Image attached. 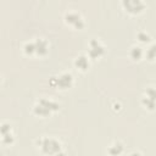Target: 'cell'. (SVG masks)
I'll return each instance as SVG.
<instances>
[{
  "label": "cell",
  "mask_w": 156,
  "mask_h": 156,
  "mask_svg": "<svg viewBox=\"0 0 156 156\" xmlns=\"http://www.w3.org/2000/svg\"><path fill=\"white\" fill-rule=\"evenodd\" d=\"M60 107V105L51 100V99H46V98H41L37 101V104L33 106V113L40 117H46L50 116L52 112L57 111Z\"/></svg>",
  "instance_id": "6da1fadb"
},
{
  "label": "cell",
  "mask_w": 156,
  "mask_h": 156,
  "mask_svg": "<svg viewBox=\"0 0 156 156\" xmlns=\"http://www.w3.org/2000/svg\"><path fill=\"white\" fill-rule=\"evenodd\" d=\"M37 143H38V146H39L41 154H44V155L55 156L56 154H58L61 151V144L54 138L43 136Z\"/></svg>",
  "instance_id": "7a4b0ae2"
},
{
  "label": "cell",
  "mask_w": 156,
  "mask_h": 156,
  "mask_svg": "<svg viewBox=\"0 0 156 156\" xmlns=\"http://www.w3.org/2000/svg\"><path fill=\"white\" fill-rule=\"evenodd\" d=\"M49 84L54 88H58V89H68L72 87L73 84V76L68 72H63L56 77H51L49 80Z\"/></svg>",
  "instance_id": "3957f363"
},
{
  "label": "cell",
  "mask_w": 156,
  "mask_h": 156,
  "mask_svg": "<svg viewBox=\"0 0 156 156\" xmlns=\"http://www.w3.org/2000/svg\"><path fill=\"white\" fill-rule=\"evenodd\" d=\"M65 21H66L67 24L74 27L76 29H82V28L85 26L84 20H83V17L80 16V13H78V12H76V11H69V12H67V13L65 15Z\"/></svg>",
  "instance_id": "277c9868"
},
{
  "label": "cell",
  "mask_w": 156,
  "mask_h": 156,
  "mask_svg": "<svg viewBox=\"0 0 156 156\" xmlns=\"http://www.w3.org/2000/svg\"><path fill=\"white\" fill-rule=\"evenodd\" d=\"M105 54V48L104 45L98 40V39H91L89 41V48H88V55L90 58H99Z\"/></svg>",
  "instance_id": "5b68a950"
},
{
  "label": "cell",
  "mask_w": 156,
  "mask_h": 156,
  "mask_svg": "<svg viewBox=\"0 0 156 156\" xmlns=\"http://www.w3.org/2000/svg\"><path fill=\"white\" fill-rule=\"evenodd\" d=\"M122 6L129 13H139L145 7V4L143 1H140V0H123L122 1Z\"/></svg>",
  "instance_id": "8992f818"
},
{
  "label": "cell",
  "mask_w": 156,
  "mask_h": 156,
  "mask_svg": "<svg viewBox=\"0 0 156 156\" xmlns=\"http://www.w3.org/2000/svg\"><path fill=\"white\" fill-rule=\"evenodd\" d=\"M34 44H35V54L39 55V56H44L48 54V50H49V44L48 41L44 39V38H38L34 40Z\"/></svg>",
  "instance_id": "52a82bcc"
},
{
  "label": "cell",
  "mask_w": 156,
  "mask_h": 156,
  "mask_svg": "<svg viewBox=\"0 0 156 156\" xmlns=\"http://www.w3.org/2000/svg\"><path fill=\"white\" fill-rule=\"evenodd\" d=\"M74 67L77 68V69H79V71H87L88 68H89V58H88V56L87 55H79V56H77L76 57V60H74Z\"/></svg>",
  "instance_id": "ba28073f"
},
{
  "label": "cell",
  "mask_w": 156,
  "mask_h": 156,
  "mask_svg": "<svg viewBox=\"0 0 156 156\" xmlns=\"http://www.w3.org/2000/svg\"><path fill=\"white\" fill-rule=\"evenodd\" d=\"M123 152V145L119 141H116L113 144H111L107 149V154L110 156H119Z\"/></svg>",
  "instance_id": "9c48e42d"
},
{
  "label": "cell",
  "mask_w": 156,
  "mask_h": 156,
  "mask_svg": "<svg viewBox=\"0 0 156 156\" xmlns=\"http://www.w3.org/2000/svg\"><path fill=\"white\" fill-rule=\"evenodd\" d=\"M129 56H130L133 60L139 61V60L141 58V56H143V50H141V48H139V46H133V48L130 49V51H129Z\"/></svg>",
  "instance_id": "30bf717a"
},
{
  "label": "cell",
  "mask_w": 156,
  "mask_h": 156,
  "mask_svg": "<svg viewBox=\"0 0 156 156\" xmlns=\"http://www.w3.org/2000/svg\"><path fill=\"white\" fill-rule=\"evenodd\" d=\"M23 51L26 55H33L35 54V44L34 41H27L23 45Z\"/></svg>",
  "instance_id": "8fae6325"
},
{
  "label": "cell",
  "mask_w": 156,
  "mask_h": 156,
  "mask_svg": "<svg viewBox=\"0 0 156 156\" xmlns=\"http://www.w3.org/2000/svg\"><path fill=\"white\" fill-rule=\"evenodd\" d=\"M141 104L145 106V108H147V110H150V111H152V110L156 108V102L152 101V100H150V99H147V98H145V96H143Z\"/></svg>",
  "instance_id": "7c38bea8"
},
{
  "label": "cell",
  "mask_w": 156,
  "mask_h": 156,
  "mask_svg": "<svg viewBox=\"0 0 156 156\" xmlns=\"http://www.w3.org/2000/svg\"><path fill=\"white\" fill-rule=\"evenodd\" d=\"M146 57L151 61L156 58V43H154L149 46V49L146 50Z\"/></svg>",
  "instance_id": "4fadbf2b"
},
{
  "label": "cell",
  "mask_w": 156,
  "mask_h": 156,
  "mask_svg": "<svg viewBox=\"0 0 156 156\" xmlns=\"http://www.w3.org/2000/svg\"><path fill=\"white\" fill-rule=\"evenodd\" d=\"M1 143L5 144V145H11L13 143V134L11 132L6 133V134H2L1 135Z\"/></svg>",
  "instance_id": "5bb4252c"
},
{
  "label": "cell",
  "mask_w": 156,
  "mask_h": 156,
  "mask_svg": "<svg viewBox=\"0 0 156 156\" xmlns=\"http://www.w3.org/2000/svg\"><path fill=\"white\" fill-rule=\"evenodd\" d=\"M144 96L156 102V89H155V88H149V89H146Z\"/></svg>",
  "instance_id": "9a60e30c"
},
{
  "label": "cell",
  "mask_w": 156,
  "mask_h": 156,
  "mask_svg": "<svg viewBox=\"0 0 156 156\" xmlns=\"http://www.w3.org/2000/svg\"><path fill=\"white\" fill-rule=\"evenodd\" d=\"M136 38H138V40L141 41V43H146V41L150 40V35H149L146 32H139V33L136 34Z\"/></svg>",
  "instance_id": "2e32d148"
},
{
  "label": "cell",
  "mask_w": 156,
  "mask_h": 156,
  "mask_svg": "<svg viewBox=\"0 0 156 156\" xmlns=\"http://www.w3.org/2000/svg\"><path fill=\"white\" fill-rule=\"evenodd\" d=\"M11 132V126L9 124V123H6V122H2L1 123V127H0V133H1V135L2 134H6V133H10Z\"/></svg>",
  "instance_id": "e0dca14e"
},
{
  "label": "cell",
  "mask_w": 156,
  "mask_h": 156,
  "mask_svg": "<svg viewBox=\"0 0 156 156\" xmlns=\"http://www.w3.org/2000/svg\"><path fill=\"white\" fill-rule=\"evenodd\" d=\"M128 156H143V155H141L139 151H133V152H132V154H129Z\"/></svg>",
  "instance_id": "ac0fdd59"
},
{
  "label": "cell",
  "mask_w": 156,
  "mask_h": 156,
  "mask_svg": "<svg viewBox=\"0 0 156 156\" xmlns=\"http://www.w3.org/2000/svg\"><path fill=\"white\" fill-rule=\"evenodd\" d=\"M55 156H66V155H65V152H62V151H60V152H58V154H56Z\"/></svg>",
  "instance_id": "d6986e66"
}]
</instances>
